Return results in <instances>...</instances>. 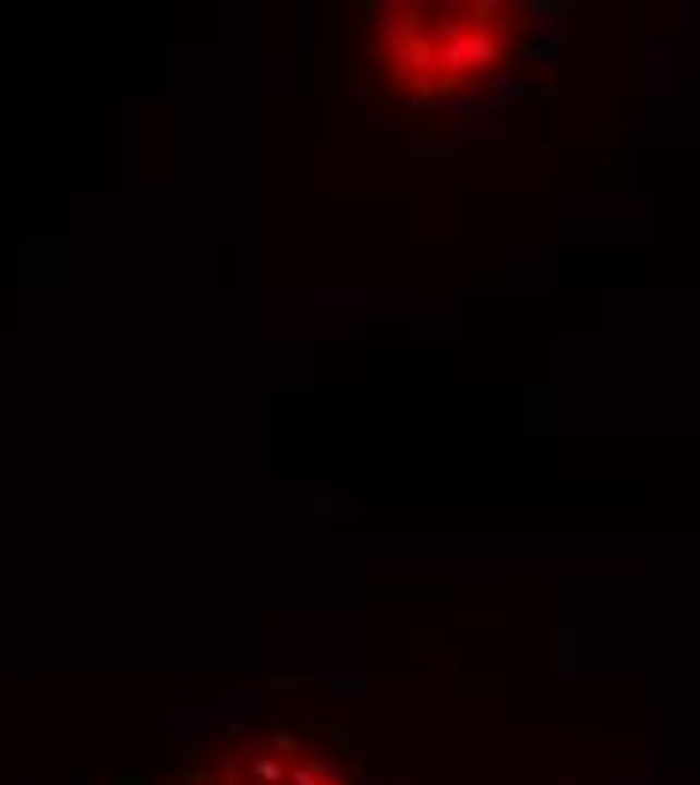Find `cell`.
<instances>
[{
    "instance_id": "1",
    "label": "cell",
    "mask_w": 700,
    "mask_h": 785,
    "mask_svg": "<svg viewBox=\"0 0 700 785\" xmlns=\"http://www.w3.org/2000/svg\"><path fill=\"white\" fill-rule=\"evenodd\" d=\"M526 13L495 0H393L369 13V67L405 104H454L514 67Z\"/></svg>"
}]
</instances>
